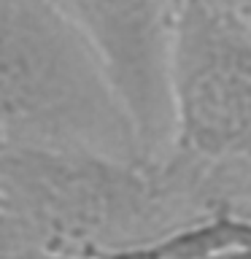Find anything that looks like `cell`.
<instances>
[{
	"instance_id": "obj_4",
	"label": "cell",
	"mask_w": 251,
	"mask_h": 259,
	"mask_svg": "<svg viewBox=\"0 0 251 259\" xmlns=\"http://www.w3.org/2000/svg\"><path fill=\"white\" fill-rule=\"evenodd\" d=\"M108 70L141 154L176 135L173 35L181 0H62Z\"/></svg>"
},
{
	"instance_id": "obj_3",
	"label": "cell",
	"mask_w": 251,
	"mask_h": 259,
	"mask_svg": "<svg viewBox=\"0 0 251 259\" xmlns=\"http://www.w3.org/2000/svg\"><path fill=\"white\" fill-rule=\"evenodd\" d=\"M0 192L32 230L95 246L138 213L143 184L130 162L0 146Z\"/></svg>"
},
{
	"instance_id": "obj_1",
	"label": "cell",
	"mask_w": 251,
	"mask_h": 259,
	"mask_svg": "<svg viewBox=\"0 0 251 259\" xmlns=\"http://www.w3.org/2000/svg\"><path fill=\"white\" fill-rule=\"evenodd\" d=\"M0 143L143 157L105 65L62 0H0Z\"/></svg>"
},
{
	"instance_id": "obj_5",
	"label": "cell",
	"mask_w": 251,
	"mask_h": 259,
	"mask_svg": "<svg viewBox=\"0 0 251 259\" xmlns=\"http://www.w3.org/2000/svg\"><path fill=\"white\" fill-rule=\"evenodd\" d=\"M251 256V222L219 216L151 243L108 248L97 259H243Z\"/></svg>"
},
{
	"instance_id": "obj_2",
	"label": "cell",
	"mask_w": 251,
	"mask_h": 259,
	"mask_svg": "<svg viewBox=\"0 0 251 259\" xmlns=\"http://www.w3.org/2000/svg\"><path fill=\"white\" fill-rule=\"evenodd\" d=\"M176 135L202 157L251 149V32L208 0H181L173 35Z\"/></svg>"
}]
</instances>
